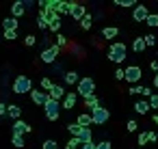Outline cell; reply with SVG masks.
<instances>
[{"label":"cell","mask_w":158,"mask_h":149,"mask_svg":"<svg viewBox=\"0 0 158 149\" xmlns=\"http://www.w3.org/2000/svg\"><path fill=\"white\" fill-rule=\"evenodd\" d=\"M80 127H89V123H93L91 121V115L89 112H82V115H78V121H76Z\"/></svg>","instance_id":"d6986e66"},{"label":"cell","mask_w":158,"mask_h":149,"mask_svg":"<svg viewBox=\"0 0 158 149\" xmlns=\"http://www.w3.org/2000/svg\"><path fill=\"white\" fill-rule=\"evenodd\" d=\"M149 67H152L154 71H158V61H152V65H149Z\"/></svg>","instance_id":"f6af8a7d"},{"label":"cell","mask_w":158,"mask_h":149,"mask_svg":"<svg viewBox=\"0 0 158 149\" xmlns=\"http://www.w3.org/2000/svg\"><path fill=\"white\" fill-rule=\"evenodd\" d=\"M44 108H46V117H48L50 121H56V119H59V115H61V104H59L56 99H48V102L44 104Z\"/></svg>","instance_id":"5b68a950"},{"label":"cell","mask_w":158,"mask_h":149,"mask_svg":"<svg viewBox=\"0 0 158 149\" xmlns=\"http://www.w3.org/2000/svg\"><path fill=\"white\" fill-rule=\"evenodd\" d=\"M85 106H87V110H95V108L100 106V99H98L95 95H91V97L85 99Z\"/></svg>","instance_id":"44dd1931"},{"label":"cell","mask_w":158,"mask_h":149,"mask_svg":"<svg viewBox=\"0 0 158 149\" xmlns=\"http://www.w3.org/2000/svg\"><path fill=\"white\" fill-rule=\"evenodd\" d=\"M76 102H78V95H76V93H65V97H63V108H74Z\"/></svg>","instance_id":"5bb4252c"},{"label":"cell","mask_w":158,"mask_h":149,"mask_svg":"<svg viewBox=\"0 0 158 149\" xmlns=\"http://www.w3.org/2000/svg\"><path fill=\"white\" fill-rule=\"evenodd\" d=\"M67 130H69V132H72V136L76 138V136H78V132H80V125H78V123H69V125H67Z\"/></svg>","instance_id":"4dcf8cb0"},{"label":"cell","mask_w":158,"mask_h":149,"mask_svg":"<svg viewBox=\"0 0 158 149\" xmlns=\"http://www.w3.org/2000/svg\"><path fill=\"white\" fill-rule=\"evenodd\" d=\"M2 28H5V30H15V28H18V20H15V18L2 20Z\"/></svg>","instance_id":"ffe728a7"},{"label":"cell","mask_w":158,"mask_h":149,"mask_svg":"<svg viewBox=\"0 0 158 149\" xmlns=\"http://www.w3.org/2000/svg\"><path fill=\"white\" fill-rule=\"evenodd\" d=\"M80 26H82L85 30H89V28L93 26V18H91V15H85V18L80 20Z\"/></svg>","instance_id":"d4e9b609"},{"label":"cell","mask_w":158,"mask_h":149,"mask_svg":"<svg viewBox=\"0 0 158 149\" xmlns=\"http://www.w3.org/2000/svg\"><path fill=\"white\" fill-rule=\"evenodd\" d=\"M59 52H61L59 46H50V48H46V50L41 52V61H44V63H54L56 56H59Z\"/></svg>","instance_id":"52a82bcc"},{"label":"cell","mask_w":158,"mask_h":149,"mask_svg":"<svg viewBox=\"0 0 158 149\" xmlns=\"http://www.w3.org/2000/svg\"><path fill=\"white\" fill-rule=\"evenodd\" d=\"M69 15L74 18V20H82L85 15H87V11H85V7L82 5H78V2H69Z\"/></svg>","instance_id":"ba28073f"},{"label":"cell","mask_w":158,"mask_h":149,"mask_svg":"<svg viewBox=\"0 0 158 149\" xmlns=\"http://www.w3.org/2000/svg\"><path fill=\"white\" fill-rule=\"evenodd\" d=\"M0 115H2V117L7 115V106H5V104H0Z\"/></svg>","instance_id":"ee69618b"},{"label":"cell","mask_w":158,"mask_h":149,"mask_svg":"<svg viewBox=\"0 0 158 149\" xmlns=\"http://www.w3.org/2000/svg\"><path fill=\"white\" fill-rule=\"evenodd\" d=\"M78 93L87 99V97H91V95H95V80L93 78H89V76H85V78H80V82H78Z\"/></svg>","instance_id":"7a4b0ae2"},{"label":"cell","mask_w":158,"mask_h":149,"mask_svg":"<svg viewBox=\"0 0 158 149\" xmlns=\"http://www.w3.org/2000/svg\"><path fill=\"white\" fill-rule=\"evenodd\" d=\"M37 26H39L41 30H48V18H46V11L39 13V18H37Z\"/></svg>","instance_id":"cb8c5ba5"},{"label":"cell","mask_w":158,"mask_h":149,"mask_svg":"<svg viewBox=\"0 0 158 149\" xmlns=\"http://www.w3.org/2000/svg\"><path fill=\"white\" fill-rule=\"evenodd\" d=\"M11 143H13V145H15L18 149H24V136H15V134H13Z\"/></svg>","instance_id":"4316f807"},{"label":"cell","mask_w":158,"mask_h":149,"mask_svg":"<svg viewBox=\"0 0 158 149\" xmlns=\"http://www.w3.org/2000/svg\"><path fill=\"white\" fill-rule=\"evenodd\" d=\"M115 5H119V7H136L134 0H115Z\"/></svg>","instance_id":"f546056e"},{"label":"cell","mask_w":158,"mask_h":149,"mask_svg":"<svg viewBox=\"0 0 158 149\" xmlns=\"http://www.w3.org/2000/svg\"><path fill=\"white\" fill-rule=\"evenodd\" d=\"M134 93H141L143 97H149V95H152V89H149V87H136Z\"/></svg>","instance_id":"83f0119b"},{"label":"cell","mask_w":158,"mask_h":149,"mask_svg":"<svg viewBox=\"0 0 158 149\" xmlns=\"http://www.w3.org/2000/svg\"><path fill=\"white\" fill-rule=\"evenodd\" d=\"M52 87H54V84H52V80H50V78H44V80H41V89H46L48 93H50V89H52Z\"/></svg>","instance_id":"1f68e13d"},{"label":"cell","mask_w":158,"mask_h":149,"mask_svg":"<svg viewBox=\"0 0 158 149\" xmlns=\"http://www.w3.org/2000/svg\"><path fill=\"white\" fill-rule=\"evenodd\" d=\"M115 78H117V80H123V69H117V71H115Z\"/></svg>","instance_id":"b9f144b4"},{"label":"cell","mask_w":158,"mask_h":149,"mask_svg":"<svg viewBox=\"0 0 158 149\" xmlns=\"http://www.w3.org/2000/svg\"><path fill=\"white\" fill-rule=\"evenodd\" d=\"M76 138L80 140V145H85V143H91L93 134H91V130H89V127H80V132H78V136H76Z\"/></svg>","instance_id":"4fadbf2b"},{"label":"cell","mask_w":158,"mask_h":149,"mask_svg":"<svg viewBox=\"0 0 158 149\" xmlns=\"http://www.w3.org/2000/svg\"><path fill=\"white\" fill-rule=\"evenodd\" d=\"M141 78H143V71H141L139 65H130V67L123 69V80H126V82L134 84V82H139Z\"/></svg>","instance_id":"277c9868"},{"label":"cell","mask_w":158,"mask_h":149,"mask_svg":"<svg viewBox=\"0 0 158 149\" xmlns=\"http://www.w3.org/2000/svg\"><path fill=\"white\" fill-rule=\"evenodd\" d=\"M154 123H156V125H158V115H154Z\"/></svg>","instance_id":"7dc6e473"},{"label":"cell","mask_w":158,"mask_h":149,"mask_svg":"<svg viewBox=\"0 0 158 149\" xmlns=\"http://www.w3.org/2000/svg\"><path fill=\"white\" fill-rule=\"evenodd\" d=\"M147 15H149V9H147L145 5H136V7H134V11H132L134 22H145V20H147Z\"/></svg>","instance_id":"9c48e42d"},{"label":"cell","mask_w":158,"mask_h":149,"mask_svg":"<svg viewBox=\"0 0 158 149\" xmlns=\"http://www.w3.org/2000/svg\"><path fill=\"white\" fill-rule=\"evenodd\" d=\"M31 99H33L37 106H44L50 97H48V93H44V91H31Z\"/></svg>","instance_id":"8fae6325"},{"label":"cell","mask_w":158,"mask_h":149,"mask_svg":"<svg viewBox=\"0 0 158 149\" xmlns=\"http://www.w3.org/2000/svg\"><path fill=\"white\" fill-rule=\"evenodd\" d=\"M108 117H110V110H106L104 106H98L95 110H91V121L95 125H104L108 121Z\"/></svg>","instance_id":"8992f818"},{"label":"cell","mask_w":158,"mask_h":149,"mask_svg":"<svg viewBox=\"0 0 158 149\" xmlns=\"http://www.w3.org/2000/svg\"><path fill=\"white\" fill-rule=\"evenodd\" d=\"M126 52H128V50H126V43H119V41H117V43H113V46L108 48V58H110L113 63H123V61H126Z\"/></svg>","instance_id":"6da1fadb"},{"label":"cell","mask_w":158,"mask_h":149,"mask_svg":"<svg viewBox=\"0 0 158 149\" xmlns=\"http://www.w3.org/2000/svg\"><path fill=\"white\" fill-rule=\"evenodd\" d=\"M31 89H33V84H31V78L28 76H18L13 80V93L22 95V93H31Z\"/></svg>","instance_id":"3957f363"},{"label":"cell","mask_w":158,"mask_h":149,"mask_svg":"<svg viewBox=\"0 0 158 149\" xmlns=\"http://www.w3.org/2000/svg\"><path fill=\"white\" fill-rule=\"evenodd\" d=\"M44 149H59V145H56V140H46Z\"/></svg>","instance_id":"d590c367"},{"label":"cell","mask_w":158,"mask_h":149,"mask_svg":"<svg viewBox=\"0 0 158 149\" xmlns=\"http://www.w3.org/2000/svg\"><path fill=\"white\" fill-rule=\"evenodd\" d=\"M24 43H26L28 48H31V46H35V43H37V39H35V35H28V37L24 39Z\"/></svg>","instance_id":"74e56055"},{"label":"cell","mask_w":158,"mask_h":149,"mask_svg":"<svg viewBox=\"0 0 158 149\" xmlns=\"http://www.w3.org/2000/svg\"><path fill=\"white\" fill-rule=\"evenodd\" d=\"M136 121H128V132H136Z\"/></svg>","instance_id":"60d3db41"},{"label":"cell","mask_w":158,"mask_h":149,"mask_svg":"<svg viewBox=\"0 0 158 149\" xmlns=\"http://www.w3.org/2000/svg\"><path fill=\"white\" fill-rule=\"evenodd\" d=\"M24 11H26V9H24V2H13V7H11V18L18 20V18L24 15Z\"/></svg>","instance_id":"9a60e30c"},{"label":"cell","mask_w":158,"mask_h":149,"mask_svg":"<svg viewBox=\"0 0 158 149\" xmlns=\"http://www.w3.org/2000/svg\"><path fill=\"white\" fill-rule=\"evenodd\" d=\"M149 108H158V93L149 95Z\"/></svg>","instance_id":"d6a6232c"},{"label":"cell","mask_w":158,"mask_h":149,"mask_svg":"<svg viewBox=\"0 0 158 149\" xmlns=\"http://www.w3.org/2000/svg\"><path fill=\"white\" fill-rule=\"evenodd\" d=\"M48 97H50V99H56V102H59V99H63V97H65V89H63L61 84H54V87L50 89Z\"/></svg>","instance_id":"7c38bea8"},{"label":"cell","mask_w":158,"mask_h":149,"mask_svg":"<svg viewBox=\"0 0 158 149\" xmlns=\"http://www.w3.org/2000/svg\"><path fill=\"white\" fill-rule=\"evenodd\" d=\"M78 145H80V140H78V138H72V140L65 145V149H78Z\"/></svg>","instance_id":"e575fe53"},{"label":"cell","mask_w":158,"mask_h":149,"mask_svg":"<svg viewBox=\"0 0 158 149\" xmlns=\"http://www.w3.org/2000/svg\"><path fill=\"white\" fill-rule=\"evenodd\" d=\"M95 149H113V145H110L108 140H102L100 145H95Z\"/></svg>","instance_id":"ab89813d"},{"label":"cell","mask_w":158,"mask_h":149,"mask_svg":"<svg viewBox=\"0 0 158 149\" xmlns=\"http://www.w3.org/2000/svg\"><path fill=\"white\" fill-rule=\"evenodd\" d=\"M145 48H147V46H145V39H143V37H136L134 43H132V50H134V52H143Z\"/></svg>","instance_id":"603a6c76"},{"label":"cell","mask_w":158,"mask_h":149,"mask_svg":"<svg viewBox=\"0 0 158 149\" xmlns=\"http://www.w3.org/2000/svg\"><path fill=\"white\" fill-rule=\"evenodd\" d=\"M31 130H33V127H31L26 121H22V119H18V121L13 123V134H15V136H24V134L31 132Z\"/></svg>","instance_id":"30bf717a"},{"label":"cell","mask_w":158,"mask_h":149,"mask_svg":"<svg viewBox=\"0 0 158 149\" xmlns=\"http://www.w3.org/2000/svg\"><path fill=\"white\" fill-rule=\"evenodd\" d=\"M80 149H95V145H93V143H85Z\"/></svg>","instance_id":"7bdbcfd3"},{"label":"cell","mask_w":158,"mask_h":149,"mask_svg":"<svg viewBox=\"0 0 158 149\" xmlns=\"http://www.w3.org/2000/svg\"><path fill=\"white\" fill-rule=\"evenodd\" d=\"M134 110H136L139 115H145V112L149 110V102H145V99H139V102L134 104Z\"/></svg>","instance_id":"ac0fdd59"},{"label":"cell","mask_w":158,"mask_h":149,"mask_svg":"<svg viewBox=\"0 0 158 149\" xmlns=\"http://www.w3.org/2000/svg\"><path fill=\"white\" fill-rule=\"evenodd\" d=\"M143 39H145V46H156V43H158V41H156V37H154V35H145V37H143Z\"/></svg>","instance_id":"836d02e7"},{"label":"cell","mask_w":158,"mask_h":149,"mask_svg":"<svg viewBox=\"0 0 158 149\" xmlns=\"http://www.w3.org/2000/svg\"><path fill=\"white\" fill-rule=\"evenodd\" d=\"M56 46H59V48H65V46H67V39H65L63 35H59V37H56Z\"/></svg>","instance_id":"f35d334b"},{"label":"cell","mask_w":158,"mask_h":149,"mask_svg":"<svg viewBox=\"0 0 158 149\" xmlns=\"http://www.w3.org/2000/svg\"><path fill=\"white\" fill-rule=\"evenodd\" d=\"M7 115H9L11 119H15V121H18V119H20V115H22V108H20V106H15V104H9V106H7Z\"/></svg>","instance_id":"2e32d148"},{"label":"cell","mask_w":158,"mask_h":149,"mask_svg":"<svg viewBox=\"0 0 158 149\" xmlns=\"http://www.w3.org/2000/svg\"><path fill=\"white\" fill-rule=\"evenodd\" d=\"M63 80H65V84H78V82H80V76H78L76 71H67V74L63 76Z\"/></svg>","instance_id":"e0dca14e"},{"label":"cell","mask_w":158,"mask_h":149,"mask_svg":"<svg viewBox=\"0 0 158 149\" xmlns=\"http://www.w3.org/2000/svg\"><path fill=\"white\" fill-rule=\"evenodd\" d=\"M145 24L147 26H158V13H149L147 20H145Z\"/></svg>","instance_id":"484cf974"},{"label":"cell","mask_w":158,"mask_h":149,"mask_svg":"<svg viewBox=\"0 0 158 149\" xmlns=\"http://www.w3.org/2000/svg\"><path fill=\"white\" fill-rule=\"evenodd\" d=\"M117 33H119V30H117L115 26H104V30H102V35H104L106 39H115V37H117Z\"/></svg>","instance_id":"7402d4cb"},{"label":"cell","mask_w":158,"mask_h":149,"mask_svg":"<svg viewBox=\"0 0 158 149\" xmlns=\"http://www.w3.org/2000/svg\"><path fill=\"white\" fill-rule=\"evenodd\" d=\"M154 87H156V89H158V74H156V76H154Z\"/></svg>","instance_id":"bcb514c9"},{"label":"cell","mask_w":158,"mask_h":149,"mask_svg":"<svg viewBox=\"0 0 158 149\" xmlns=\"http://www.w3.org/2000/svg\"><path fill=\"white\" fill-rule=\"evenodd\" d=\"M136 143H139V145L149 143V132H141V134H139V138H136Z\"/></svg>","instance_id":"f1b7e54d"},{"label":"cell","mask_w":158,"mask_h":149,"mask_svg":"<svg viewBox=\"0 0 158 149\" xmlns=\"http://www.w3.org/2000/svg\"><path fill=\"white\" fill-rule=\"evenodd\" d=\"M15 37H18V33H15V30H5V39H9V41H13Z\"/></svg>","instance_id":"8d00e7d4"}]
</instances>
